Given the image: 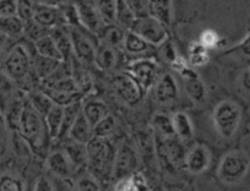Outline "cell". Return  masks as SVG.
<instances>
[{"instance_id":"6da1fadb","label":"cell","mask_w":250,"mask_h":191,"mask_svg":"<svg viewBox=\"0 0 250 191\" xmlns=\"http://www.w3.org/2000/svg\"><path fill=\"white\" fill-rule=\"evenodd\" d=\"M16 131L28 143L33 153L40 156L44 154L45 141L47 138H50V136L48 134L44 118L31 104L28 98L22 103Z\"/></svg>"},{"instance_id":"7a4b0ae2","label":"cell","mask_w":250,"mask_h":191,"mask_svg":"<svg viewBox=\"0 0 250 191\" xmlns=\"http://www.w3.org/2000/svg\"><path fill=\"white\" fill-rule=\"evenodd\" d=\"M32 70L33 61L27 48L21 43L11 47L3 60L4 73L16 83V86L25 88V85L30 82Z\"/></svg>"},{"instance_id":"3957f363","label":"cell","mask_w":250,"mask_h":191,"mask_svg":"<svg viewBox=\"0 0 250 191\" xmlns=\"http://www.w3.org/2000/svg\"><path fill=\"white\" fill-rule=\"evenodd\" d=\"M87 150V163L91 169L98 174H110L114 166L115 152L107 140L103 137L92 136L91 140L86 143Z\"/></svg>"},{"instance_id":"277c9868","label":"cell","mask_w":250,"mask_h":191,"mask_svg":"<svg viewBox=\"0 0 250 191\" xmlns=\"http://www.w3.org/2000/svg\"><path fill=\"white\" fill-rule=\"evenodd\" d=\"M250 168V158L242 151H230L223 156L218 166V178L227 185L243 180Z\"/></svg>"},{"instance_id":"5b68a950","label":"cell","mask_w":250,"mask_h":191,"mask_svg":"<svg viewBox=\"0 0 250 191\" xmlns=\"http://www.w3.org/2000/svg\"><path fill=\"white\" fill-rule=\"evenodd\" d=\"M240 108L232 101H222L215 107L212 113V121L216 130L222 137L230 138L234 136L239 128Z\"/></svg>"},{"instance_id":"8992f818","label":"cell","mask_w":250,"mask_h":191,"mask_svg":"<svg viewBox=\"0 0 250 191\" xmlns=\"http://www.w3.org/2000/svg\"><path fill=\"white\" fill-rule=\"evenodd\" d=\"M129 30L143 37L151 45H157V47L162 45L168 38L167 27L148 14L135 18Z\"/></svg>"},{"instance_id":"52a82bcc","label":"cell","mask_w":250,"mask_h":191,"mask_svg":"<svg viewBox=\"0 0 250 191\" xmlns=\"http://www.w3.org/2000/svg\"><path fill=\"white\" fill-rule=\"evenodd\" d=\"M128 74L138 82L143 93L153 88L160 77V66L151 58H140L129 64Z\"/></svg>"},{"instance_id":"ba28073f","label":"cell","mask_w":250,"mask_h":191,"mask_svg":"<svg viewBox=\"0 0 250 191\" xmlns=\"http://www.w3.org/2000/svg\"><path fill=\"white\" fill-rule=\"evenodd\" d=\"M112 87L115 95L124 102L126 106L134 107L141 101L143 91L135 80L129 74L117 75L112 80Z\"/></svg>"},{"instance_id":"9c48e42d","label":"cell","mask_w":250,"mask_h":191,"mask_svg":"<svg viewBox=\"0 0 250 191\" xmlns=\"http://www.w3.org/2000/svg\"><path fill=\"white\" fill-rule=\"evenodd\" d=\"M69 36H70L71 44H73L74 57L80 60L83 65H95L96 45L86 37L81 30L75 26H69Z\"/></svg>"},{"instance_id":"30bf717a","label":"cell","mask_w":250,"mask_h":191,"mask_svg":"<svg viewBox=\"0 0 250 191\" xmlns=\"http://www.w3.org/2000/svg\"><path fill=\"white\" fill-rule=\"evenodd\" d=\"M138 168V156L135 150L129 143H123L115 153L114 166H113V176L115 180L130 175Z\"/></svg>"},{"instance_id":"8fae6325","label":"cell","mask_w":250,"mask_h":191,"mask_svg":"<svg viewBox=\"0 0 250 191\" xmlns=\"http://www.w3.org/2000/svg\"><path fill=\"white\" fill-rule=\"evenodd\" d=\"M178 73L180 74L187 95L196 103H201L203 101H205L206 87L199 74L190 65H185Z\"/></svg>"},{"instance_id":"7c38bea8","label":"cell","mask_w":250,"mask_h":191,"mask_svg":"<svg viewBox=\"0 0 250 191\" xmlns=\"http://www.w3.org/2000/svg\"><path fill=\"white\" fill-rule=\"evenodd\" d=\"M211 163V153L205 145H195L188 152L184 158V166L187 171L193 175H200Z\"/></svg>"},{"instance_id":"4fadbf2b","label":"cell","mask_w":250,"mask_h":191,"mask_svg":"<svg viewBox=\"0 0 250 191\" xmlns=\"http://www.w3.org/2000/svg\"><path fill=\"white\" fill-rule=\"evenodd\" d=\"M179 96L177 81L170 74H165L158 77L157 82L153 86V98L158 104L167 106L173 103Z\"/></svg>"},{"instance_id":"5bb4252c","label":"cell","mask_w":250,"mask_h":191,"mask_svg":"<svg viewBox=\"0 0 250 191\" xmlns=\"http://www.w3.org/2000/svg\"><path fill=\"white\" fill-rule=\"evenodd\" d=\"M75 6L79 14L81 27L87 30L88 32L93 33V35H98L104 23L102 22V19L98 14L97 8L86 3L85 0H76Z\"/></svg>"},{"instance_id":"9a60e30c","label":"cell","mask_w":250,"mask_h":191,"mask_svg":"<svg viewBox=\"0 0 250 191\" xmlns=\"http://www.w3.org/2000/svg\"><path fill=\"white\" fill-rule=\"evenodd\" d=\"M45 167L58 179L70 178L71 173L75 171L65 151H54L48 154Z\"/></svg>"},{"instance_id":"2e32d148","label":"cell","mask_w":250,"mask_h":191,"mask_svg":"<svg viewBox=\"0 0 250 191\" xmlns=\"http://www.w3.org/2000/svg\"><path fill=\"white\" fill-rule=\"evenodd\" d=\"M32 21H35L41 27L50 30L54 26L62 25V22H64V19H62L60 9L50 8V6L41 5V4L36 3Z\"/></svg>"},{"instance_id":"e0dca14e","label":"cell","mask_w":250,"mask_h":191,"mask_svg":"<svg viewBox=\"0 0 250 191\" xmlns=\"http://www.w3.org/2000/svg\"><path fill=\"white\" fill-rule=\"evenodd\" d=\"M161 145L158 147V154L161 158L165 161L167 167H175L184 162V154H183V149L179 145V142L174 141L170 137H163V141H161Z\"/></svg>"},{"instance_id":"ac0fdd59","label":"cell","mask_w":250,"mask_h":191,"mask_svg":"<svg viewBox=\"0 0 250 191\" xmlns=\"http://www.w3.org/2000/svg\"><path fill=\"white\" fill-rule=\"evenodd\" d=\"M71 76L78 86L79 92L83 96L88 95L93 88V80L91 77L90 73L86 70L85 65L80 60L73 57L71 58Z\"/></svg>"},{"instance_id":"d6986e66","label":"cell","mask_w":250,"mask_h":191,"mask_svg":"<svg viewBox=\"0 0 250 191\" xmlns=\"http://www.w3.org/2000/svg\"><path fill=\"white\" fill-rule=\"evenodd\" d=\"M49 35L52 36L53 39H54L55 44H57L58 49H59L64 61L69 63V61L71 60V58L74 57V52L70 36H69L68 31L64 30L62 25H58L50 28Z\"/></svg>"},{"instance_id":"ffe728a7","label":"cell","mask_w":250,"mask_h":191,"mask_svg":"<svg viewBox=\"0 0 250 191\" xmlns=\"http://www.w3.org/2000/svg\"><path fill=\"white\" fill-rule=\"evenodd\" d=\"M69 137L70 140L76 141V142L87 143L93 136L92 134V126L88 123L87 118L85 114L83 113V108H81L80 113L76 116L75 121H74L73 126H71L70 131H69Z\"/></svg>"},{"instance_id":"44dd1931","label":"cell","mask_w":250,"mask_h":191,"mask_svg":"<svg viewBox=\"0 0 250 191\" xmlns=\"http://www.w3.org/2000/svg\"><path fill=\"white\" fill-rule=\"evenodd\" d=\"M147 14L168 27L172 21V0H147Z\"/></svg>"},{"instance_id":"7402d4cb","label":"cell","mask_w":250,"mask_h":191,"mask_svg":"<svg viewBox=\"0 0 250 191\" xmlns=\"http://www.w3.org/2000/svg\"><path fill=\"white\" fill-rule=\"evenodd\" d=\"M117 64V56H115L114 48L110 47L107 43H100L96 45L95 65L103 71H109Z\"/></svg>"},{"instance_id":"603a6c76","label":"cell","mask_w":250,"mask_h":191,"mask_svg":"<svg viewBox=\"0 0 250 191\" xmlns=\"http://www.w3.org/2000/svg\"><path fill=\"white\" fill-rule=\"evenodd\" d=\"M83 113L87 118L91 126H95L100 120H102L105 115H108V108L100 99H87L83 102Z\"/></svg>"},{"instance_id":"cb8c5ba5","label":"cell","mask_w":250,"mask_h":191,"mask_svg":"<svg viewBox=\"0 0 250 191\" xmlns=\"http://www.w3.org/2000/svg\"><path fill=\"white\" fill-rule=\"evenodd\" d=\"M23 31L25 22L18 15L0 18V35L5 36L6 38H18L23 35Z\"/></svg>"},{"instance_id":"d4e9b609","label":"cell","mask_w":250,"mask_h":191,"mask_svg":"<svg viewBox=\"0 0 250 191\" xmlns=\"http://www.w3.org/2000/svg\"><path fill=\"white\" fill-rule=\"evenodd\" d=\"M32 61H33V70H35L36 76H37L41 81L47 78L49 75H52V74L59 68L60 64L62 63V60L47 58V57L40 56V54L37 53H36L35 58H32Z\"/></svg>"},{"instance_id":"484cf974","label":"cell","mask_w":250,"mask_h":191,"mask_svg":"<svg viewBox=\"0 0 250 191\" xmlns=\"http://www.w3.org/2000/svg\"><path fill=\"white\" fill-rule=\"evenodd\" d=\"M173 129L174 134L182 140H189L194 135V128L190 118L184 112H177L172 116Z\"/></svg>"},{"instance_id":"4316f807","label":"cell","mask_w":250,"mask_h":191,"mask_svg":"<svg viewBox=\"0 0 250 191\" xmlns=\"http://www.w3.org/2000/svg\"><path fill=\"white\" fill-rule=\"evenodd\" d=\"M65 153L68 154L69 159L73 163L74 168L80 169L83 166L87 164V150H86V143L76 142L71 140L70 143H68L64 149Z\"/></svg>"},{"instance_id":"83f0119b","label":"cell","mask_w":250,"mask_h":191,"mask_svg":"<svg viewBox=\"0 0 250 191\" xmlns=\"http://www.w3.org/2000/svg\"><path fill=\"white\" fill-rule=\"evenodd\" d=\"M35 49H36V53L40 54V56L64 61V59H62V54H60L59 49H58L57 44H55L54 39H53L52 36L49 35V32L36 40Z\"/></svg>"},{"instance_id":"f1b7e54d","label":"cell","mask_w":250,"mask_h":191,"mask_svg":"<svg viewBox=\"0 0 250 191\" xmlns=\"http://www.w3.org/2000/svg\"><path fill=\"white\" fill-rule=\"evenodd\" d=\"M151 44L146 42L143 37L136 35L133 31L128 30V32L125 33L124 38V49L126 53L134 54V56H140V54L146 53L150 49Z\"/></svg>"},{"instance_id":"f546056e","label":"cell","mask_w":250,"mask_h":191,"mask_svg":"<svg viewBox=\"0 0 250 191\" xmlns=\"http://www.w3.org/2000/svg\"><path fill=\"white\" fill-rule=\"evenodd\" d=\"M210 60L208 49L200 42H191L188 49V63L191 68H201L205 66Z\"/></svg>"},{"instance_id":"4dcf8cb0","label":"cell","mask_w":250,"mask_h":191,"mask_svg":"<svg viewBox=\"0 0 250 191\" xmlns=\"http://www.w3.org/2000/svg\"><path fill=\"white\" fill-rule=\"evenodd\" d=\"M62 119H64V107L59 104H54L47 115L44 116L45 125H47L48 134L50 138H58L62 129Z\"/></svg>"},{"instance_id":"1f68e13d","label":"cell","mask_w":250,"mask_h":191,"mask_svg":"<svg viewBox=\"0 0 250 191\" xmlns=\"http://www.w3.org/2000/svg\"><path fill=\"white\" fill-rule=\"evenodd\" d=\"M16 83L6 75L4 71H0V109L4 113L9 104L15 99Z\"/></svg>"},{"instance_id":"d6a6232c","label":"cell","mask_w":250,"mask_h":191,"mask_svg":"<svg viewBox=\"0 0 250 191\" xmlns=\"http://www.w3.org/2000/svg\"><path fill=\"white\" fill-rule=\"evenodd\" d=\"M81 108H83V101L81 99L64 107V119H62V129H60L58 138H65L69 135V131H70L78 114L80 113Z\"/></svg>"},{"instance_id":"836d02e7","label":"cell","mask_w":250,"mask_h":191,"mask_svg":"<svg viewBox=\"0 0 250 191\" xmlns=\"http://www.w3.org/2000/svg\"><path fill=\"white\" fill-rule=\"evenodd\" d=\"M98 14L104 25H113L117 19V0H97Z\"/></svg>"},{"instance_id":"e575fe53","label":"cell","mask_w":250,"mask_h":191,"mask_svg":"<svg viewBox=\"0 0 250 191\" xmlns=\"http://www.w3.org/2000/svg\"><path fill=\"white\" fill-rule=\"evenodd\" d=\"M125 33L123 27L115 25H105L104 28V42L113 47L114 49H120L124 47V38Z\"/></svg>"},{"instance_id":"d590c367","label":"cell","mask_w":250,"mask_h":191,"mask_svg":"<svg viewBox=\"0 0 250 191\" xmlns=\"http://www.w3.org/2000/svg\"><path fill=\"white\" fill-rule=\"evenodd\" d=\"M28 101H30L31 104L37 109V112L43 116V118L47 115L48 112H49L50 109H52V107L55 104L43 91L31 92L30 96H28Z\"/></svg>"},{"instance_id":"8d00e7d4","label":"cell","mask_w":250,"mask_h":191,"mask_svg":"<svg viewBox=\"0 0 250 191\" xmlns=\"http://www.w3.org/2000/svg\"><path fill=\"white\" fill-rule=\"evenodd\" d=\"M134 20H135V15L130 10L126 1L125 0H117V19H115V23L120 26V27L129 30Z\"/></svg>"},{"instance_id":"74e56055","label":"cell","mask_w":250,"mask_h":191,"mask_svg":"<svg viewBox=\"0 0 250 191\" xmlns=\"http://www.w3.org/2000/svg\"><path fill=\"white\" fill-rule=\"evenodd\" d=\"M152 125L157 134H160L162 137H172L174 135V129H173L172 118L165 115L162 113L155 114L152 118Z\"/></svg>"},{"instance_id":"f35d334b","label":"cell","mask_w":250,"mask_h":191,"mask_svg":"<svg viewBox=\"0 0 250 191\" xmlns=\"http://www.w3.org/2000/svg\"><path fill=\"white\" fill-rule=\"evenodd\" d=\"M115 126H117V121H115L114 116L108 114V115H105L102 120H100L93 126L92 134L93 136H97V137L107 138L108 136H110L114 133Z\"/></svg>"},{"instance_id":"ab89813d","label":"cell","mask_w":250,"mask_h":191,"mask_svg":"<svg viewBox=\"0 0 250 191\" xmlns=\"http://www.w3.org/2000/svg\"><path fill=\"white\" fill-rule=\"evenodd\" d=\"M25 184L13 174H1L0 175V191H22L25 190Z\"/></svg>"},{"instance_id":"60d3db41","label":"cell","mask_w":250,"mask_h":191,"mask_svg":"<svg viewBox=\"0 0 250 191\" xmlns=\"http://www.w3.org/2000/svg\"><path fill=\"white\" fill-rule=\"evenodd\" d=\"M35 8V0H18V16L25 23L30 22L32 20Z\"/></svg>"},{"instance_id":"b9f144b4","label":"cell","mask_w":250,"mask_h":191,"mask_svg":"<svg viewBox=\"0 0 250 191\" xmlns=\"http://www.w3.org/2000/svg\"><path fill=\"white\" fill-rule=\"evenodd\" d=\"M9 125L6 123V119L3 115H0V158H3L8 152L9 147Z\"/></svg>"},{"instance_id":"7bdbcfd3","label":"cell","mask_w":250,"mask_h":191,"mask_svg":"<svg viewBox=\"0 0 250 191\" xmlns=\"http://www.w3.org/2000/svg\"><path fill=\"white\" fill-rule=\"evenodd\" d=\"M220 40L221 38L220 36L217 35V32L213 30H210V28L203 31L200 35V38H199V42H200L203 45H205L208 49L217 47V45L220 44Z\"/></svg>"},{"instance_id":"ee69618b","label":"cell","mask_w":250,"mask_h":191,"mask_svg":"<svg viewBox=\"0 0 250 191\" xmlns=\"http://www.w3.org/2000/svg\"><path fill=\"white\" fill-rule=\"evenodd\" d=\"M75 189L81 191H98L101 190V186L98 181L92 176H83L76 181Z\"/></svg>"},{"instance_id":"f6af8a7d","label":"cell","mask_w":250,"mask_h":191,"mask_svg":"<svg viewBox=\"0 0 250 191\" xmlns=\"http://www.w3.org/2000/svg\"><path fill=\"white\" fill-rule=\"evenodd\" d=\"M135 18L147 15V3L145 0H125Z\"/></svg>"},{"instance_id":"bcb514c9","label":"cell","mask_w":250,"mask_h":191,"mask_svg":"<svg viewBox=\"0 0 250 191\" xmlns=\"http://www.w3.org/2000/svg\"><path fill=\"white\" fill-rule=\"evenodd\" d=\"M18 15V0H0V18Z\"/></svg>"},{"instance_id":"7dc6e473","label":"cell","mask_w":250,"mask_h":191,"mask_svg":"<svg viewBox=\"0 0 250 191\" xmlns=\"http://www.w3.org/2000/svg\"><path fill=\"white\" fill-rule=\"evenodd\" d=\"M55 189L57 188L53 185L52 180H50L49 178H47V176H44V175H41V176H38L37 180H36L33 190H36V191H54Z\"/></svg>"},{"instance_id":"c3c4849f","label":"cell","mask_w":250,"mask_h":191,"mask_svg":"<svg viewBox=\"0 0 250 191\" xmlns=\"http://www.w3.org/2000/svg\"><path fill=\"white\" fill-rule=\"evenodd\" d=\"M131 178H133L134 181V186H135V190L136 191H140V190H148V186H147V181H146L145 175L140 172H134L131 174Z\"/></svg>"},{"instance_id":"681fc988","label":"cell","mask_w":250,"mask_h":191,"mask_svg":"<svg viewBox=\"0 0 250 191\" xmlns=\"http://www.w3.org/2000/svg\"><path fill=\"white\" fill-rule=\"evenodd\" d=\"M37 4H41V5L50 6V8H57L60 9L64 5L70 3V0H35Z\"/></svg>"},{"instance_id":"f907efd6","label":"cell","mask_w":250,"mask_h":191,"mask_svg":"<svg viewBox=\"0 0 250 191\" xmlns=\"http://www.w3.org/2000/svg\"><path fill=\"white\" fill-rule=\"evenodd\" d=\"M239 48L242 49V52L245 56L250 57V32L248 33L247 37H245L244 39H243V42L240 43Z\"/></svg>"},{"instance_id":"816d5d0a","label":"cell","mask_w":250,"mask_h":191,"mask_svg":"<svg viewBox=\"0 0 250 191\" xmlns=\"http://www.w3.org/2000/svg\"><path fill=\"white\" fill-rule=\"evenodd\" d=\"M244 85H245V87L250 88V73H249V74H247V75H245V78H244Z\"/></svg>"},{"instance_id":"f5cc1de1","label":"cell","mask_w":250,"mask_h":191,"mask_svg":"<svg viewBox=\"0 0 250 191\" xmlns=\"http://www.w3.org/2000/svg\"><path fill=\"white\" fill-rule=\"evenodd\" d=\"M0 113H1V109H0Z\"/></svg>"}]
</instances>
